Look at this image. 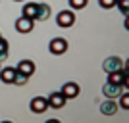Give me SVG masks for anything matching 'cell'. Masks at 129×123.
I'll use <instances>...</instances> for the list:
<instances>
[{"instance_id": "10", "label": "cell", "mask_w": 129, "mask_h": 123, "mask_svg": "<svg viewBox=\"0 0 129 123\" xmlns=\"http://www.w3.org/2000/svg\"><path fill=\"white\" fill-rule=\"evenodd\" d=\"M60 92H62L66 98H77L79 96V85H77V83H66Z\"/></svg>"}, {"instance_id": "16", "label": "cell", "mask_w": 129, "mask_h": 123, "mask_svg": "<svg viewBox=\"0 0 129 123\" xmlns=\"http://www.w3.org/2000/svg\"><path fill=\"white\" fill-rule=\"evenodd\" d=\"M118 98H119V104H118V106H119V108H123V110H129V92L123 91Z\"/></svg>"}, {"instance_id": "8", "label": "cell", "mask_w": 129, "mask_h": 123, "mask_svg": "<svg viewBox=\"0 0 129 123\" xmlns=\"http://www.w3.org/2000/svg\"><path fill=\"white\" fill-rule=\"evenodd\" d=\"M108 81L114 83V85H127V71L125 67L121 71H114V73H108Z\"/></svg>"}, {"instance_id": "13", "label": "cell", "mask_w": 129, "mask_h": 123, "mask_svg": "<svg viewBox=\"0 0 129 123\" xmlns=\"http://www.w3.org/2000/svg\"><path fill=\"white\" fill-rule=\"evenodd\" d=\"M37 10H39L37 2H29V4L23 6V16L31 17V19H37Z\"/></svg>"}, {"instance_id": "21", "label": "cell", "mask_w": 129, "mask_h": 123, "mask_svg": "<svg viewBox=\"0 0 129 123\" xmlns=\"http://www.w3.org/2000/svg\"><path fill=\"white\" fill-rule=\"evenodd\" d=\"M0 37H2V35H0Z\"/></svg>"}, {"instance_id": "2", "label": "cell", "mask_w": 129, "mask_h": 123, "mask_svg": "<svg viewBox=\"0 0 129 123\" xmlns=\"http://www.w3.org/2000/svg\"><path fill=\"white\" fill-rule=\"evenodd\" d=\"M48 50H50V54H54V56H60V54H64L66 50H68V40L62 38V37L52 38L50 44H48Z\"/></svg>"}, {"instance_id": "5", "label": "cell", "mask_w": 129, "mask_h": 123, "mask_svg": "<svg viewBox=\"0 0 129 123\" xmlns=\"http://www.w3.org/2000/svg\"><path fill=\"white\" fill-rule=\"evenodd\" d=\"M121 92H123L121 85H114V83H110V81L102 87V94H104L106 98H118Z\"/></svg>"}, {"instance_id": "7", "label": "cell", "mask_w": 129, "mask_h": 123, "mask_svg": "<svg viewBox=\"0 0 129 123\" xmlns=\"http://www.w3.org/2000/svg\"><path fill=\"white\" fill-rule=\"evenodd\" d=\"M46 100H48V108H56V110H58V108H64L68 98L58 91V92H50V96L46 98Z\"/></svg>"}, {"instance_id": "1", "label": "cell", "mask_w": 129, "mask_h": 123, "mask_svg": "<svg viewBox=\"0 0 129 123\" xmlns=\"http://www.w3.org/2000/svg\"><path fill=\"white\" fill-rule=\"evenodd\" d=\"M102 69L106 71V73L121 71V69H123V60H121V58H118V56H110V58H106V60H104Z\"/></svg>"}, {"instance_id": "18", "label": "cell", "mask_w": 129, "mask_h": 123, "mask_svg": "<svg viewBox=\"0 0 129 123\" xmlns=\"http://www.w3.org/2000/svg\"><path fill=\"white\" fill-rule=\"evenodd\" d=\"M27 81H29V77L17 71V73H16V79H14V83H12V85H25Z\"/></svg>"}, {"instance_id": "4", "label": "cell", "mask_w": 129, "mask_h": 123, "mask_svg": "<svg viewBox=\"0 0 129 123\" xmlns=\"http://www.w3.org/2000/svg\"><path fill=\"white\" fill-rule=\"evenodd\" d=\"M29 108H31L33 113H43V112L48 110V100L44 96H35L31 100V104H29Z\"/></svg>"}, {"instance_id": "11", "label": "cell", "mask_w": 129, "mask_h": 123, "mask_svg": "<svg viewBox=\"0 0 129 123\" xmlns=\"http://www.w3.org/2000/svg\"><path fill=\"white\" fill-rule=\"evenodd\" d=\"M16 69L19 71V73L27 75V77H31V75L35 73V64H33L31 60H21V62L16 65Z\"/></svg>"}, {"instance_id": "20", "label": "cell", "mask_w": 129, "mask_h": 123, "mask_svg": "<svg viewBox=\"0 0 129 123\" xmlns=\"http://www.w3.org/2000/svg\"><path fill=\"white\" fill-rule=\"evenodd\" d=\"M98 4H100V8H104V10H110V8L116 6V0H98Z\"/></svg>"}, {"instance_id": "17", "label": "cell", "mask_w": 129, "mask_h": 123, "mask_svg": "<svg viewBox=\"0 0 129 123\" xmlns=\"http://www.w3.org/2000/svg\"><path fill=\"white\" fill-rule=\"evenodd\" d=\"M87 2H89V0H70V6L73 10H83L87 6Z\"/></svg>"}, {"instance_id": "14", "label": "cell", "mask_w": 129, "mask_h": 123, "mask_svg": "<svg viewBox=\"0 0 129 123\" xmlns=\"http://www.w3.org/2000/svg\"><path fill=\"white\" fill-rule=\"evenodd\" d=\"M50 17V6L48 4H39V10H37V19L44 21Z\"/></svg>"}, {"instance_id": "3", "label": "cell", "mask_w": 129, "mask_h": 123, "mask_svg": "<svg viewBox=\"0 0 129 123\" xmlns=\"http://www.w3.org/2000/svg\"><path fill=\"white\" fill-rule=\"evenodd\" d=\"M56 23H58L60 27H71L75 23V14L71 10H62L58 16H56Z\"/></svg>"}, {"instance_id": "6", "label": "cell", "mask_w": 129, "mask_h": 123, "mask_svg": "<svg viewBox=\"0 0 129 123\" xmlns=\"http://www.w3.org/2000/svg\"><path fill=\"white\" fill-rule=\"evenodd\" d=\"M33 25H35V19H31V17H27V16H21L16 21V29L19 33H31Z\"/></svg>"}, {"instance_id": "9", "label": "cell", "mask_w": 129, "mask_h": 123, "mask_svg": "<svg viewBox=\"0 0 129 123\" xmlns=\"http://www.w3.org/2000/svg\"><path fill=\"white\" fill-rule=\"evenodd\" d=\"M118 102H116V98H108L106 102H102L100 104V112L104 113V115H114V113L118 112Z\"/></svg>"}, {"instance_id": "15", "label": "cell", "mask_w": 129, "mask_h": 123, "mask_svg": "<svg viewBox=\"0 0 129 123\" xmlns=\"http://www.w3.org/2000/svg\"><path fill=\"white\" fill-rule=\"evenodd\" d=\"M8 46H10L8 40L0 37V62H4V60L8 58Z\"/></svg>"}, {"instance_id": "19", "label": "cell", "mask_w": 129, "mask_h": 123, "mask_svg": "<svg viewBox=\"0 0 129 123\" xmlns=\"http://www.w3.org/2000/svg\"><path fill=\"white\" fill-rule=\"evenodd\" d=\"M116 4L119 6V10L123 16H127V10H129V0H116Z\"/></svg>"}, {"instance_id": "12", "label": "cell", "mask_w": 129, "mask_h": 123, "mask_svg": "<svg viewBox=\"0 0 129 123\" xmlns=\"http://www.w3.org/2000/svg\"><path fill=\"white\" fill-rule=\"evenodd\" d=\"M16 73H17L16 67H0V79H2V83H6V85L14 83Z\"/></svg>"}]
</instances>
